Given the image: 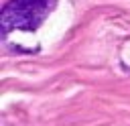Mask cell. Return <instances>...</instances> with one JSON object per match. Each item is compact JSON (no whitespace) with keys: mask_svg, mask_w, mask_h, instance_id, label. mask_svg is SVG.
<instances>
[{"mask_svg":"<svg viewBox=\"0 0 130 126\" xmlns=\"http://www.w3.org/2000/svg\"><path fill=\"white\" fill-rule=\"evenodd\" d=\"M57 0H8L0 12L2 33L37 30L45 18L55 10Z\"/></svg>","mask_w":130,"mask_h":126,"instance_id":"6da1fadb","label":"cell"}]
</instances>
